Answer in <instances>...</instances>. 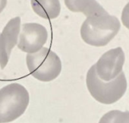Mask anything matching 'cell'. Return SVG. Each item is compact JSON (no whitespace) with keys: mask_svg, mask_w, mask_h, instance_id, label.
I'll return each mask as SVG.
<instances>
[{"mask_svg":"<svg viewBox=\"0 0 129 123\" xmlns=\"http://www.w3.org/2000/svg\"><path fill=\"white\" fill-rule=\"evenodd\" d=\"M87 17L81 27V37L93 46L107 45L118 34L121 24L118 19L110 15L96 1L84 13Z\"/></svg>","mask_w":129,"mask_h":123,"instance_id":"6da1fadb","label":"cell"},{"mask_svg":"<svg viewBox=\"0 0 129 123\" xmlns=\"http://www.w3.org/2000/svg\"><path fill=\"white\" fill-rule=\"evenodd\" d=\"M86 84L90 95L99 103L107 105L118 101L127 90V80L123 72L115 79L104 81L96 75L95 65L87 72Z\"/></svg>","mask_w":129,"mask_h":123,"instance_id":"7a4b0ae2","label":"cell"},{"mask_svg":"<svg viewBox=\"0 0 129 123\" xmlns=\"http://www.w3.org/2000/svg\"><path fill=\"white\" fill-rule=\"evenodd\" d=\"M30 101L27 89L18 83L0 89V123L15 121L24 114Z\"/></svg>","mask_w":129,"mask_h":123,"instance_id":"3957f363","label":"cell"},{"mask_svg":"<svg viewBox=\"0 0 129 123\" xmlns=\"http://www.w3.org/2000/svg\"><path fill=\"white\" fill-rule=\"evenodd\" d=\"M26 63L30 75L40 81H53L61 72V61L59 57L46 47H43L35 53H28Z\"/></svg>","mask_w":129,"mask_h":123,"instance_id":"277c9868","label":"cell"},{"mask_svg":"<svg viewBox=\"0 0 129 123\" xmlns=\"http://www.w3.org/2000/svg\"><path fill=\"white\" fill-rule=\"evenodd\" d=\"M48 40V31L40 24L26 23L21 27L18 47L22 52L35 53L40 50Z\"/></svg>","mask_w":129,"mask_h":123,"instance_id":"5b68a950","label":"cell"},{"mask_svg":"<svg viewBox=\"0 0 129 123\" xmlns=\"http://www.w3.org/2000/svg\"><path fill=\"white\" fill-rule=\"evenodd\" d=\"M124 63V53L121 47L105 52L95 64L98 77L104 81L115 79L121 72Z\"/></svg>","mask_w":129,"mask_h":123,"instance_id":"8992f818","label":"cell"},{"mask_svg":"<svg viewBox=\"0 0 129 123\" xmlns=\"http://www.w3.org/2000/svg\"><path fill=\"white\" fill-rule=\"evenodd\" d=\"M21 30V18H12L0 34V67L4 69L7 66L14 47L18 44Z\"/></svg>","mask_w":129,"mask_h":123,"instance_id":"52a82bcc","label":"cell"},{"mask_svg":"<svg viewBox=\"0 0 129 123\" xmlns=\"http://www.w3.org/2000/svg\"><path fill=\"white\" fill-rule=\"evenodd\" d=\"M34 12L44 19L56 18L61 12L59 0H30Z\"/></svg>","mask_w":129,"mask_h":123,"instance_id":"ba28073f","label":"cell"},{"mask_svg":"<svg viewBox=\"0 0 129 123\" xmlns=\"http://www.w3.org/2000/svg\"><path fill=\"white\" fill-rule=\"evenodd\" d=\"M99 123H129V111L111 110L103 115Z\"/></svg>","mask_w":129,"mask_h":123,"instance_id":"9c48e42d","label":"cell"},{"mask_svg":"<svg viewBox=\"0 0 129 123\" xmlns=\"http://www.w3.org/2000/svg\"><path fill=\"white\" fill-rule=\"evenodd\" d=\"M68 9L73 12L83 14L96 2V0H64Z\"/></svg>","mask_w":129,"mask_h":123,"instance_id":"30bf717a","label":"cell"},{"mask_svg":"<svg viewBox=\"0 0 129 123\" xmlns=\"http://www.w3.org/2000/svg\"><path fill=\"white\" fill-rule=\"evenodd\" d=\"M121 21L123 25L129 30V3L123 9L121 13Z\"/></svg>","mask_w":129,"mask_h":123,"instance_id":"8fae6325","label":"cell"},{"mask_svg":"<svg viewBox=\"0 0 129 123\" xmlns=\"http://www.w3.org/2000/svg\"><path fill=\"white\" fill-rule=\"evenodd\" d=\"M7 6V0H0V14L3 12Z\"/></svg>","mask_w":129,"mask_h":123,"instance_id":"7c38bea8","label":"cell"}]
</instances>
